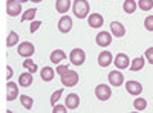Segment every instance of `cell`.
<instances>
[{"label":"cell","instance_id":"cell-1","mask_svg":"<svg viewBox=\"0 0 153 113\" xmlns=\"http://www.w3.org/2000/svg\"><path fill=\"white\" fill-rule=\"evenodd\" d=\"M72 9H74V14H75L76 18L89 17V3H87V0H75Z\"/></svg>","mask_w":153,"mask_h":113},{"label":"cell","instance_id":"cell-2","mask_svg":"<svg viewBox=\"0 0 153 113\" xmlns=\"http://www.w3.org/2000/svg\"><path fill=\"white\" fill-rule=\"evenodd\" d=\"M78 73H76L75 70H68L65 75H61V84L65 87H74L78 84Z\"/></svg>","mask_w":153,"mask_h":113},{"label":"cell","instance_id":"cell-3","mask_svg":"<svg viewBox=\"0 0 153 113\" xmlns=\"http://www.w3.org/2000/svg\"><path fill=\"white\" fill-rule=\"evenodd\" d=\"M69 58H71V63H72L74 66H81L83 63H84V60H86V54H84L83 49L75 47V49H72Z\"/></svg>","mask_w":153,"mask_h":113},{"label":"cell","instance_id":"cell-4","mask_svg":"<svg viewBox=\"0 0 153 113\" xmlns=\"http://www.w3.org/2000/svg\"><path fill=\"white\" fill-rule=\"evenodd\" d=\"M95 96L100 99V101H107V99H110V96H112L110 87L106 86V84H98L95 87Z\"/></svg>","mask_w":153,"mask_h":113},{"label":"cell","instance_id":"cell-5","mask_svg":"<svg viewBox=\"0 0 153 113\" xmlns=\"http://www.w3.org/2000/svg\"><path fill=\"white\" fill-rule=\"evenodd\" d=\"M17 52H19V55H20V57L29 58V57H32V55H34L35 47H34V44H32V43H29V41H23V43H20V44H19Z\"/></svg>","mask_w":153,"mask_h":113},{"label":"cell","instance_id":"cell-6","mask_svg":"<svg viewBox=\"0 0 153 113\" xmlns=\"http://www.w3.org/2000/svg\"><path fill=\"white\" fill-rule=\"evenodd\" d=\"M22 12V3L19 0H8L6 2V14L9 17H17Z\"/></svg>","mask_w":153,"mask_h":113},{"label":"cell","instance_id":"cell-7","mask_svg":"<svg viewBox=\"0 0 153 113\" xmlns=\"http://www.w3.org/2000/svg\"><path fill=\"white\" fill-rule=\"evenodd\" d=\"M71 29H72V18L69 16H63L58 20V31L63 34H68L71 32Z\"/></svg>","mask_w":153,"mask_h":113},{"label":"cell","instance_id":"cell-8","mask_svg":"<svg viewBox=\"0 0 153 113\" xmlns=\"http://www.w3.org/2000/svg\"><path fill=\"white\" fill-rule=\"evenodd\" d=\"M126 89H127V93H130L133 96H138V95H141V92H143V86H141V83H138V81H127Z\"/></svg>","mask_w":153,"mask_h":113},{"label":"cell","instance_id":"cell-9","mask_svg":"<svg viewBox=\"0 0 153 113\" xmlns=\"http://www.w3.org/2000/svg\"><path fill=\"white\" fill-rule=\"evenodd\" d=\"M109 83L112 86H115V87H120L124 83V75L120 70H112L109 73Z\"/></svg>","mask_w":153,"mask_h":113},{"label":"cell","instance_id":"cell-10","mask_svg":"<svg viewBox=\"0 0 153 113\" xmlns=\"http://www.w3.org/2000/svg\"><path fill=\"white\" fill-rule=\"evenodd\" d=\"M110 43H112V34L104 31V32H100L97 35V44L100 47H107Z\"/></svg>","mask_w":153,"mask_h":113},{"label":"cell","instance_id":"cell-11","mask_svg":"<svg viewBox=\"0 0 153 113\" xmlns=\"http://www.w3.org/2000/svg\"><path fill=\"white\" fill-rule=\"evenodd\" d=\"M19 96V86L16 83H8L6 84V99L8 101H14V99Z\"/></svg>","mask_w":153,"mask_h":113},{"label":"cell","instance_id":"cell-12","mask_svg":"<svg viewBox=\"0 0 153 113\" xmlns=\"http://www.w3.org/2000/svg\"><path fill=\"white\" fill-rule=\"evenodd\" d=\"M113 63H115V66H117L118 69H127L130 61H129V57H127L126 54H117Z\"/></svg>","mask_w":153,"mask_h":113},{"label":"cell","instance_id":"cell-13","mask_svg":"<svg viewBox=\"0 0 153 113\" xmlns=\"http://www.w3.org/2000/svg\"><path fill=\"white\" fill-rule=\"evenodd\" d=\"M87 21H89V26H91V28H100V26H103L104 18H103L101 14H98V12H94V14L89 16Z\"/></svg>","mask_w":153,"mask_h":113},{"label":"cell","instance_id":"cell-14","mask_svg":"<svg viewBox=\"0 0 153 113\" xmlns=\"http://www.w3.org/2000/svg\"><path fill=\"white\" fill-rule=\"evenodd\" d=\"M110 32H112V35H113V37H117V38H121V37H124V35H126V28L123 26L121 23L113 21V23L110 24Z\"/></svg>","mask_w":153,"mask_h":113},{"label":"cell","instance_id":"cell-15","mask_svg":"<svg viewBox=\"0 0 153 113\" xmlns=\"http://www.w3.org/2000/svg\"><path fill=\"white\" fill-rule=\"evenodd\" d=\"M110 63H113V60H112V54L109 51H103L98 55V64L101 67H107Z\"/></svg>","mask_w":153,"mask_h":113},{"label":"cell","instance_id":"cell-16","mask_svg":"<svg viewBox=\"0 0 153 113\" xmlns=\"http://www.w3.org/2000/svg\"><path fill=\"white\" fill-rule=\"evenodd\" d=\"M78 106H80V96L75 95V93L68 95V98H66V107L69 110H75Z\"/></svg>","mask_w":153,"mask_h":113},{"label":"cell","instance_id":"cell-17","mask_svg":"<svg viewBox=\"0 0 153 113\" xmlns=\"http://www.w3.org/2000/svg\"><path fill=\"white\" fill-rule=\"evenodd\" d=\"M66 60V54L65 51H61V49H55V51H52V54H51V63H54V64H60L61 61Z\"/></svg>","mask_w":153,"mask_h":113},{"label":"cell","instance_id":"cell-18","mask_svg":"<svg viewBox=\"0 0 153 113\" xmlns=\"http://www.w3.org/2000/svg\"><path fill=\"white\" fill-rule=\"evenodd\" d=\"M54 77H55V70H54L52 67H49V66L43 67V69H42V72H40V78H42L43 81H46V83L52 81V80H54Z\"/></svg>","mask_w":153,"mask_h":113},{"label":"cell","instance_id":"cell-19","mask_svg":"<svg viewBox=\"0 0 153 113\" xmlns=\"http://www.w3.org/2000/svg\"><path fill=\"white\" fill-rule=\"evenodd\" d=\"M32 73L31 72H25V73H22L20 77H19V84L22 86V87H29L31 84H32Z\"/></svg>","mask_w":153,"mask_h":113},{"label":"cell","instance_id":"cell-20","mask_svg":"<svg viewBox=\"0 0 153 113\" xmlns=\"http://www.w3.org/2000/svg\"><path fill=\"white\" fill-rule=\"evenodd\" d=\"M55 8H57V11H58V12L65 14V12H68V11H69V8H71V0H57Z\"/></svg>","mask_w":153,"mask_h":113},{"label":"cell","instance_id":"cell-21","mask_svg":"<svg viewBox=\"0 0 153 113\" xmlns=\"http://www.w3.org/2000/svg\"><path fill=\"white\" fill-rule=\"evenodd\" d=\"M144 58L143 57H138V58H135L132 63H130V70L132 72H138V70H141L143 67H144Z\"/></svg>","mask_w":153,"mask_h":113},{"label":"cell","instance_id":"cell-22","mask_svg":"<svg viewBox=\"0 0 153 113\" xmlns=\"http://www.w3.org/2000/svg\"><path fill=\"white\" fill-rule=\"evenodd\" d=\"M19 43V34L14 32V31H11L9 35H8V38H6V47H12V46H16Z\"/></svg>","mask_w":153,"mask_h":113},{"label":"cell","instance_id":"cell-23","mask_svg":"<svg viewBox=\"0 0 153 113\" xmlns=\"http://www.w3.org/2000/svg\"><path fill=\"white\" fill-rule=\"evenodd\" d=\"M123 9H124V12H127V14H133L135 9H136L135 0H126L124 5H123Z\"/></svg>","mask_w":153,"mask_h":113},{"label":"cell","instance_id":"cell-24","mask_svg":"<svg viewBox=\"0 0 153 113\" xmlns=\"http://www.w3.org/2000/svg\"><path fill=\"white\" fill-rule=\"evenodd\" d=\"M133 107H135V110H138V112H143V110H146V107H147V101L144 98H136L135 101H133Z\"/></svg>","mask_w":153,"mask_h":113},{"label":"cell","instance_id":"cell-25","mask_svg":"<svg viewBox=\"0 0 153 113\" xmlns=\"http://www.w3.org/2000/svg\"><path fill=\"white\" fill-rule=\"evenodd\" d=\"M20 101H22V106H23L25 109H28V110H31L32 106H34L32 98H29L28 95H22V96H20Z\"/></svg>","mask_w":153,"mask_h":113},{"label":"cell","instance_id":"cell-26","mask_svg":"<svg viewBox=\"0 0 153 113\" xmlns=\"http://www.w3.org/2000/svg\"><path fill=\"white\" fill-rule=\"evenodd\" d=\"M37 14V9L35 8H31L28 9L26 12H23V16H22V21H28V20H32Z\"/></svg>","mask_w":153,"mask_h":113},{"label":"cell","instance_id":"cell-27","mask_svg":"<svg viewBox=\"0 0 153 113\" xmlns=\"http://www.w3.org/2000/svg\"><path fill=\"white\" fill-rule=\"evenodd\" d=\"M23 67L26 69L28 72H31V73H35L37 72V64L34 61H31V60H25L23 61Z\"/></svg>","mask_w":153,"mask_h":113},{"label":"cell","instance_id":"cell-28","mask_svg":"<svg viewBox=\"0 0 153 113\" xmlns=\"http://www.w3.org/2000/svg\"><path fill=\"white\" fill-rule=\"evenodd\" d=\"M138 6L143 11H150V9H153V0H139Z\"/></svg>","mask_w":153,"mask_h":113},{"label":"cell","instance_id":"cell-29","mask_svg":"<svg viewBox=\"0 0 153 113\" xmlns=\"http://www.w3.org/2000/svg\"><path fill=\"white\" fill-rule=\"evenodd\" d=\"M61 95H63V89H58V90H55V92L52 93V96H51V104H52V107L55 106V103L60 99Z\"/></svg>","mask_w":153,"mask_h":113},{"label":"cell","instance_id":"cell-30","mask_svg":"<svg viewBox=\"0 0 153 113\" xmlns=\"http://www.w3.org/2000/svg\"><path fill=\"white\" fill-rule=\"evenodd\" d=\"M144 26H146L147 31H153V16H149L144 20Z\"/></svg>","mask_w":153,"mask_h":113},{"label":"cell","instance_id":"cell-31","mask_svg":"<svg viewBox=\"0 0 153 113\" xmlns=\"http://www.w3.org/2000/svg\"><path fill=\"white\" fill-rule=\"evenodd\" d=\"M146 58H147V61L150 63V64H153V47H149L146 51Z\"/></svg>","mask_w":153,"mask_h":113},{"label":"cell","instance_id":"cell-32","mask_svg":"<svg viewBox=\"0 0 153 113\" xmlns=\"http://www.w3.org/2000/svg\"><path fill=\"white\" fill-rule=\"evenodd\" d=\"M40 26H42V21H38V20H37V21H32V23H31V26H29L31 34H32V32H35V31H37L38 28H40Z\"/></svg>","mask_w":153,"mask_h":113},{"label":"cell","instance_id":"cell-33","mask_svg":"<svg viewBox=\"0 0 153 113\" xmlns=\"http://www.w3.org/2000/svg\"><path fill=\"white\" fill-rule=\"evenodd\" d=\"M68 70H69V67L68 66H63V64H58V67H57V73L60 75V77H61V75H65Z\"/></svg>","mask_w":153,"mask_h":113},{"label":"cell","instance_id":"cell-34","mask_svg":"<svg viewBox=\"0 0 153 113\" xmlns=\"http://www.w3.org/2000/svg\"><path fill=\"white\" fill-rule=\"evenodd\" d=\"M54 113H66V107L65 106H54Z\"/></svg>","mask_w":153,"mask_h":113},{"label":"cell","instance_id":"cell-35","mask_svg":"<svg viewBox=\"0 0 153 113\" xmlns=\"http://www.w3.org/2000/svg\"><path fill=\"white\" fill-rule=\"evenodd\" d=\"M11 77H12V67L6 66V80H11Z\"/></svg>","mask_w":153,"mask_h":113},{"label":"cell","instance_id":"cell-36","mask_svg":"<svg viewBox=\"0 0 153 113\" xmlns=\"http://www.w3.org/2000/svg\"><path fill=\"white\" fill-rule=\"evenodd\" d=\"M20 3H26V2H29V0H19Z\"/></svg>","mask_w":153,"mask_h":113},{"label":"cell","instance_id":"cell-37","mask_svg":"<svg viewBox=\"0 0 153 113\" xmlns=\"http://www.w3.org/2000/svg\"><path fill=\"white\" fill-rule=\"evenodd\" d=\"M32 2H35V3H38V2H42V0H32Z\"/></svg>","mask_w":153,"mask_h":113}]
</instances>
